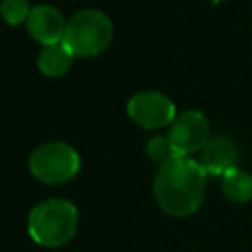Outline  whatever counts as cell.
<instances>
[{
  "mask_svg": "<svg viewBox=\"0 0 252 252\" xmlns=\"http://www.w3.org/2000/svg\"><path fill=\"white\" fill-rule=\"evenodd\" d=\"M207 173L197 159L175 158L158 167L154 177V197L159 209L173 217L195 213L205 197Z\"/></svg>",
  "mask_w": 252,
  "mask_h": 252,
  "instance_id": "cell-1",
  "label": "cell"
},
{
  "mask_svg": "<svg viewBox=\"0 0 252 252\" xmlns=\"http://www.w3.org/2000/svg\"><path fill=\"white\" fill-rule=\"evenodd\" d=\"M79 226V213L65 199H47L35 205L28 219V232L39 246L55 248L67 244Z\"/></svg>",
  "mask_w": 252,
  "mask_h": 252,
  "instance_id": "cell-2",
  "label": "cell"
},
{
  "mask_svg": "<svg viewBox=\"0 0 252 252\" xmlns=\"http://www.w3.org/2000/svg\"><path fill=\"white\" fill-rule=\"evenodd\" d=\"M63 41L69 45L73 55L96 57L112 41V22L100 10H81L67 22Z\"/></svg>",
  "mask_w": 252,
  "mask_h": 252,
  "instance_id": "cell-3",
  "label": "cell"
},
{
  "mask_svg": "<svg viewBox=\"0 0 252 252\" xmlns=\"http://www.w3.org/2000/svg\"><path fill=\"white\" fill-rule=\"evenodd\" d=\"M81 169L79 154L65 142H47L30 156V171L47 185L71 181Z\"/></svg>",
  "mask_w": 252,
  "mask_h": 252,
  "instance_id": "cell-4",
  "label": "cell"
},
{
  "mask_svg": "<svg viewBox=\"0 0 252 252\" xmlns=\"http://www.w3.org/2000/svg\"><path fill=\"white\" fill-rule=\"evenodd\" d=\"M128 116L146 130L163 128L175 120V104L161 93L142 91L128 100Z\"/></svg>",
  "mask_w": 252,
  "mask_h": 252,
  "instance_id": "cell-5",
  "label": "cell"
},
{
  "mask_svg": "<svg viewBox=\"0 0 252 252\" xmlns=\"http://www.w3.org/2000/svg\"><path fill=\"white\" fill-rule=\"evenodd\" d=\"M167 136L175 152L181 158H189L191 154H199L201 148L211 138L209 120L199 110H185L179 116H175Z\"/></svg>",
  "mask_w": 252,
  "mask_h": 252,
  "instance_id": "cell-6",
  "label": "cell"
},
{
  "mask_svg": "<svg viewBox=\"0 0 252 252\" xmlns=\"http://www.w3.org/2000/svg\"><path fill=\"white\" fill-rule=\"evenodd\" d=\"M199 165L205 169L207 175H220L224 177L232 169L238 167L240 161V148L238 144L228 136H211L207 144L201 148Z\"/></svg>",
  "mask_w": 252,
  "mask_h": 252,
  "instance_id": "cell-7",
  "label": "cell"
},
{
  "mask_svg": "<svg viewBox=\"0 0 252 252\" xmlns=\"http://www.w3.org/2000/svg\"><path fill=\"white\" fill-rule=\"evenodd\" d=\"M26 28H28V33L35 41H39L43 45H51V43L63 41L65 30H67V20L55 6L39 4V6L32 8Z\"/></svg>",
  "mask_w": 252,
  "mask_h": 252,
  "instance_id": "cell-8",
  "label": "cell"
},
{
  "mask_svg": "<svg viewBox=\"0 0 252 252\" xmlns=\"http://www.w3.org/2000/svg\"><path fill=\"white\" fill-rule=\"evenodd\" d=\"M73 51L65 41H57L51 45H43L37 57V67L47 77H61L73 65Z\"/></svg>",
  "mask_w": 252,
  "mask_h": 252,
  "instance_id": "cell-9",
  "label": "cell"
},
{
  "mask_svg": "<svg viewBox=\"0 0 252 252\" xmlns=\"http://www.w3.org/2000/svg\"><path fill=\"white\" fill-rule=\"evenodd\" d=\"M222 191L232 203H246L252 199V175L242 169H232L222 177Z\"/></svg>",
  "mask_w": 252,
  "mask_h": 252,
  "instance_id": "cell-10",
  "label": "cell"
},
{
  "mask_svg": "<svg viewBox=\"0 0 252 252\" xmlns=\"http://www.w3.org/2000/svg\"><path fill=\"white\" fill-rule=\"evenodd\" d=\"M146 152H148L150 159H154L158 165H163V163H169V161L175 159V158H181V156L175 152V148H173L169 136H154V138L148 142Z\"/></svg>",
  "mask_w": 252,
  "mask_h": 252,
  "instance_id": "cell-11",
  "label": "cell"
},
{
  "mask_svg": "<svg viewBox=\"0 0 252 252\" xmlns=\"http://www.w3.org/2000/svg\"><path fill=\"white\" fill-rule=\"evenodd\" d=\"M32 8L28 4V0H2L0 4V14L2 20L8 26H20L24 22H28Z\"/></svg>",
  "mask_w": 252,
  "mask_h": 252,
  "instance_id": "cell-12",
  "label": "cell"
}]
</instances>
